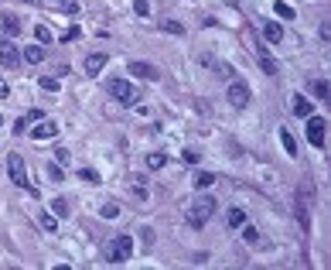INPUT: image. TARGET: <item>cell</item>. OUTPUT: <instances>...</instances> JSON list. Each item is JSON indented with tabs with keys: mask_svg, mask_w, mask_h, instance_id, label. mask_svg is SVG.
<instances>
[{
	"mask_svg": "<svg viewBox=\"0 0 331 270\" xmlns=\"http://www.w3.org/2000/svg\"><path fill=\"white\" fill-rule=\"evenodd\" d=\"M215 199H212V195H202V199H195L191 202V212H188V219H191V226L195 229H202V226L208 223V219H212V215H215Z\"/></svg>",
	"mask_w": 331,
	"mask_h": 270,
	"instance_id": "cell-1",
	"label": "cell"
},
{
	"mask_svg": "<svg viewBox=\"0 0 331 270\" xmlns=\"http://www.w3.org/2000/svg\"><path fill=\"white\" fill-rule=\"evenodd\" d=\"M106 89H109V96H113L116 103H123V106L137 103V86L126 82V79H109V82H106Z\"/></svg>",
	"mask_w": 331,
	"mask_h": 270,
	"instance_id": "cell-2",
	"label": "cell"
},
{
	"mask_svg": "<svg viewBox=\"0 0 331 270\" xmlns=\"http://www.w3.org/2000/svg\"><path fill=\"white\" fill-rule=\"evenodd\" d=\"M130 257H133V239L130 236H116L106 250V263H126Z\"/></svg>",
	"mask_w": 331,
	"mask_h": 270,
	"instance_id": "cell-3",
	"label": "cell"
},
{
	"mask_svg": "<svg viewBox=\"0 0 331 270\" xmlns=\"http://www.w3.org/2000/svg\"><path fill=\"white\" fill-rule=\"evenodd\" d=\"M7 175L17 188H27V164H24L21 154H7Z\"/></svg>",
	"mask_w": 331,
	"mask_h": 270,
	"instance_id": "cell-4",
	"label": "cell"
},
{
	"mask_svg": "<svg viewBox=\"0 0 331 270\" xmlns=\"http://www.w3.org/2000/svg\"><path fill=\"white\" fill-rule=\"evenodd\" d=\"M130 76L133 79H144V82H157L160 79V68L157 65H150V62H130Z\"/></svg>",
	"mask_w": 331,
	"mask_h": 270,
	"instance_id": "cell-5",
	"label": "cell"
},
{
	"mask_svg": "<svg viewBox=\"0 0 331 270\" xmlns=\"http://www.w3.org/2000/svg\"><path fill=\"white\" fill-rule=\"evenodd\" d=\"M229 103H232V106H236V110H246V106H250V86H246V82H229Z\"/></svg>",
	"mask_w": 331,
	"mask_h": 270,
	"instance_id": "cell-6",
	"label": "cell"
},
{
	"mask_svg": "<svg viewBox=\"0 0 331 270\" xmlns=\"http://www.w3.org/2000/svg\"><path fill=\"white\" fill-rule=\"evenodd\" d=\"M0 65L4 68H17L21 65V52H17L7 38H0Z\"/></svg>",
	"mask_w": 331,
	"mask_h": 270,
	"instance_id": "cell-7",
	"label": "cell"
},
{
	"mask_svg": "<svg viewBox=\"0 0 331 270\" xmlns=\"http://www.w3.org/2000/svg\"><path fill=\"white\" fill-rule=\"evenodd\" d=\"M308 140L314 147H324V120H321V116H314V113L308 116Z\"/></svg>",
	"mask_w": 331,
	"mask_h": 270,
	"instance_id": "cell-8",
	"label": "cell"
},
{
	"mask_svg": "<svg viewBox=\"0 0 331 270\" xmlns=\"http://www.w3.org/2000/svg\"><path fill=\"white\" fill-rule=\"evenodd\" d=\"M48 137H58V124L55 120H38L35 127H31V140H48Z\"/></svg>",
	"mask_w": 331,
	"mask_h": 270,
	"instance_id": "cell-9",
	"label": "cell"
},
{
	"mask_svg": "<svg viewBox=\"0 0 331 270\" xmlns=\"http://www.w3.org/2000/svg\"><path fill=\"white\" fill-rule=\"evenodd\" d=\"M106 62H109V55H103V52H92V55H86L82 68H86V76H99V72L106 68Z\"/></svg>",
	"mask_w": 331,
	"mask_h": 270,
	"instance_id": "cell-10",
	"label": "cell"
},
{
	"mask_svg": "<svg viewBox=\"0 0 331 270\" xmlns=\"http://www.w3.org/2000/svg\"><path fill=\"white\" fill-rule=\"evenodd\" d=\"M0 24H4V34H7V38L21 34V17H17L14 11H4V14H0Z\"/></svg>",
	"mask_w": 331,
	"mask_h": 270,
	"instance_id": "cell-11",
	"label": "cell"
},
{
	"mask_svg": "<svg viewBox=\"0 0 331 270\" xmlns=\"http://www.w3.org/2000/svg\"><path fill=\"white\" fill-rule=\"evenodd\" d=\"M21 62H27V65H41V62H45V48L41 45H27L21 52Z\"/></svg>",
	"mask_w": 331,
	"mask_h": 270,
	"instance_id": "cell-12",
	"label": "cell"
},
{
	"mask_svg": "<svg viewBox=\"0 0 331 270\" xmlns=\"http://www.w3.org/2000/svg\"><path fill=\"white\" fill-rule=\"evenodd\" d=\"M256 58H260V68L266 72V76H277V62L266 55V48H263V45H256Z\"/></svg>",
	"mask_w": 331,
	"mask_h": 270,
	"instance_id": "cell-13",
	"label": "cell"
},
{
	"mask_svg": "<svg viewBox=\"0 0 331 270\" xmlns=\"http://www.w3.org/2000/svg\"><path fill=\"white\" fill-rule=\"evenodd\" d=\"M260 34H263V41H270V45H277V41L284 38V28L270 21V24H263V31H260Z\"/></svg>",
	"mask_w": 331,
	"mask_h": 270,
	"instance_id": "cell-14",
	"label": "cell"
},
{
	"mask_svg": "<svg viewBox=\"0 0 331 270\" xmlns=\"http://www.w3.org/2000/svg\"><path fill=\"white\" fill-rule=\"evenodd\" d=\"M290 106H294V116H304V120H308V116H311V110H314V106H311V103L304 100L300 92H297L294 100H290Z\"/></svg>",
	"mask_w": 331,
	"mask_h": 270,
	"instance_id": "cell-15",
	"label": "cell"
},
{
	"mask_svg": "<svg viewBox=\"0 0 331 270\" xmlns=\"http://www.w3.org/2000/svg\"><path fill=\"white\" fill-rule=\"evenodd\" d=\"M144 164H147L150 171H160L164 164H168V154H160V151H150L147 158H144Z\"/></svg>",
	"mask_w": 331,
	"mask_h": 270,
	"instance_id": "cell-16",
	"label": "cell"
},
{
	"mask_svg": "<svg viewBox=\"0 0 331 270\" xmlns=\"http://www.w3.org/2000/svg\"><path fill=\"white\" fill-rule=\"evenodd\" d=\"M311 92H314L321 103H328V100H331V86H328L324 79H314V82H311Z\"/></svg>",
	"mask_w": 331,
	"mask_h": 270,
	"instance_id": "cell-17",
	"label": "cell"
},
{
	"mask_svg": "<svg viewBox=\"0 0 331 270\" xmlns=\"http://www.w3.org/2000/svg\"><path fill=\"white\" fill-rule=\"evenodd\" d=\"M280 144H284V151L287 154H290V158H297V140H294V134H290V130H280Z\"/></svg>",
	"mask_w": 331,
	"mask_h": 270,
	"instance_id": "cell-18",
	"label": "cell"
},
{
	"mask_svg": "<svg viewBox=\"0 0 331 270\" xmlns=\"http://www.w3.org/2000/svg\"><path fill=\"white\" fill-rule=\"evenodd\" d=\"M35 38L41 41V45H51V41H55V34H51L48 24H35Z\"/></svg>",
	"mask_w": 331,
	"mask_h": 270,
	"instance_id": "cell-19",
	"label": "cell"
},
{
	"mask_svg": "<svg viewBox=\"0 0 331 270\" xmlns=\"http://www.w3.org/2000/svg\"><path fill=\"white\" fill-rule=\"evenodd\" d=\"M38 226H41L45 233H55V229H58V219H51V212H41V215H38Z\"/></svg>",
	"mask_w": 331,
	"mask_h": 270,
	"instance_id": "cell-20",
	"label": "cell"
},
{
	"mask_svg": "<svg viewBox=\"0 0 331 270\" xmlns=\"http://www.w3.org/2000/svg\"><path fill=\"white\" fill-rule=\"evenodd\" d=\"M160 28H164L168 34H184V24L174 21V17H164V21H160Z\"/></svg>",
	"mask_w": 331,
	"mask_h": 270,
	"instance_id": "cell-21",
	"label": "cell"
},
{
	"mask_svg": "<svg viewBox=\"0 0 331 270\" xmlns=\"http://www.w3.org/2000/svg\"><path fill=\"white\" fill-rule=\"evenodd\" d=\"M229 226H232V229H239L242 223H246V212H242V209H229V219H226Z\"/></svg>",
	"mask_w": 331,
	"mask_h": 270,
	"instance_id": "cell-22",
	"label": "cell"
},
{
	"mask_svg": "<svg viewBox=\"0 0 331 270\" xmlns=\"http://www.w3.org/2000/svg\"><path fill=\"white\" fill-rule=\"evenodd\" d=\"M273 11L280 14L284 21H294V7H290V4H284V0H277V4H273Z\"/></svg>",
	"mask_w": 331,
	"mask_h": 270,
	"instance_id": "cell-23",
	"label": "cell"
},
{
	"mask_svg": "<svg viewBox=\"0 0 331 270\" xmlns=\"http://www.w3.org/2000/svg\"><path fill=\"white\" fill-rule=\"evenodd\" d=\"M55 7L65 14H79V0H55Z\"/></svg>",
	"mask_w": 331,
	"mask_h": 270,
	"instance_id": "cell-24",
	"label": "cell"
},
{
	"mask_svg": "<svg viewBox=\"0 0 331 270\" xmlns=\"http://www.w3.org/2000/svg\"><path fill=\"white\" fill-rule=\"evenodd\" d=\"M239 229H242V239H246V243H260V233H256V226H246V223H242Z\"/></svg>",
	"mask_w": 331,
	"mask_h": 270,
	"instance_id": "cell-25",
	"label": "cell"
},
{
	"mask_svg": "<svg viewBox=\"0 0 331 270\" xmlns=\"http://www.w3.org/2000/svg\"><path fill=\"white\" fill-rule=\"evenodd\" d=\"M38 82H41V89H45V92H58V86H62L58 76H45V79H38Z\"/></svg>",
	"mask_w": 331,
	"mask_h": 270,
	"instance_id": "cell-26",
	"label": "cell"
},
{
	"mask_svg": "<svg viewBox=\"0 0 331 270\" xmlns=\"http://www.w3.org/2000/svg\"><path fill=\"white\" fill-rule=\"evenodd\" d=\"M79 178L89 181V185H96V181H99V171H96V168H79Z\"/></svg>",
	"mask_w": 331,
	"mask_h": 270,
	"instance_id": "cell-27",
	"label": "cell"
},
{
	"mask_svg": "<svg viewBox=\"0 0 331 270\" xmlns=\"http://www.w3.org/2000/svg\"><path fill=\"white\" fill-rule=\"evenodd\" d=\"M51 212H55L58 219H65V215H69V202H65V199H55V205H51Z\"/></svg>",
	"mask_w": 331,
	"mask_h": 270,
	"instance_id": "cell-28",
	"label": "cell"
},
{
	"mask_svg": "<svg viewBox=\"0 0 331 270\" xmlns=\"http://www.w3.org/2000/svg\"><path fill=\"white\" fill-rule=\"evenodd\" d=\"M195 185H198V188H212V185H215V175H208V171H202Z\"/></svg>",
	"mask_w": 331,
	"mask_h": 270,
	"instance_id": "cell-29",
	"label": "cell"
},
{
	"mask_svg": "<svg viewBox=\"0 0 331 270\" xmlns=\"http://www.w3.org/2000/svg\"><path fill=\"white\" fill-rule=\"evenodd\" d=\"M116 215H120V205H116V202H106L103 205V219H116Z\"/></svg>",
	"mask_w": 331,
	"mask_h": 270,
	"instance_id": "cell-30",
	"label": "cell"
},
{
	"mask_svg": "<svg viewBox=\"0 0 331 270\" xmlns=\"http://www.w3.org/2000/svg\"><path fill=\"white\" fill-rule=\"evenodd\" d=\"M79 34H82V28H69V31L62 34L58 41H62V45H69V41H75V38H79Z\"/></svg>",
	"mask_w": 331,
	"mask_h": 270,
	"instance_id": "cell-31",
	"label": "cell"
},
{
	"mask_svg": "<svg viewBox=\"0 0 331 270\" xmlns=\"http://www.w3.org/2000/svg\"><path fill=\"white\" fill-rule=\"evenodd\" d=\"M133 195H137V199H147V181H144V178L133 181Z\"/></svg>",
	"mask_w": 331,
	"mask_h": 270,
	"instance_id": "cell-32",
	"label": "cell"
},
{
	"mask_svg": "<svg viewBox=\"0 0 331 270\" xmlns=\"http://www.w3.org/2000/svg\"><path fill=\"white\" fill-rule=\"evenodd\" d=\"M133 11H137V17H147V14H150V4H147V0H133Z\"/></svg>",
	"mask_w": 331,
	"mask_h": 270,
	"instance_id": "cell-33",
	"label": "cell"
},
{
	"mask_svg": "<svg viewBox=\"0 0 331 270\" xmlns=\"http://www.w3.org/2000/svg\"><path fill=\"white\" fill-rule=\"evenodd\" d=\"M181 158H184V164H198V151H191V147H188V151H181Z\"/></svg>",
	"mask_w": 331,
	"mask_h": 270,
	"instance_id": "cell-34",
	"label": "cell"
},
{
	"mask_svg": "<svg viewBox=\"0 0 331 270\" xmlns=\"http://www.w3.org/2000/svg\"><path fill=\"white\" fill-rule=\"evenodd\" d=\"M27 124H31V120H27V116H21V120L14 124V134H17V137H21V134H27Z\"/></svg>",
	"mask_w": 331,
	"mask_h": 270,
	"instance_id": "cell-35",
	"label": "cell"
},
{
	"mask_svg": "<svg viewBox=\"0 0 331 270\" xmlns=\"http://www.w3.org/2000/svg\"><path fill=\"white\" fill-rule=\"evenodd\" d=\"M48 178H51V181H62V178H65V171H62V168H48Z\"/></svg>",
	"mask_w": 331,
	"mask_h": 270,
	"instance_id": "cell-36",
	"label": "cell"
},
{
	"mask_svg": "<svg viewBox=\"0 0 331 270\" xmlns=\"http://www.w3.org/2000/svg\"><path fill=\"white\" fill-rule=\"evenodd\" d=\"M318 34H321V38H324V41H328V38H331V24L324 21V24H321V31H318Z\"/></svg>",
	"mask_w": 331,
	"mask_h": 270,
	"instance_id": "cell-37",
	"label": "cell"
},
{
	"mask_svg": "<svg viewBox=\"0 0 331 270\" xmlns=\"http://www.w3.org/2000/svg\"><path fill=\"white\" fill-rule=\"evenodd\" d=\"M7 96H11V86H7V82L0 79V100H7Z\"/></svg>",
	"mask_w": 331,
	"mask_h": 270,
	"instance_id": "cell-38",
	"label": "cell"
},
{
	"mask_svg": "<svg viewBox=\"0 0 331 270\" xmlns=\"http://www.w3.org/2000/svg\"><path fill=\"white\" fill-rule=\"evenodd\" d=\"M24 4H41V0H24Z\"/></svg>",
	"mask_w": 331,
	"mask_h": 270,
	"instance_id": "cell-39",
	"label": "cell"
},
{
	"mask_svg": "<svg viewBox=\"0 0 331 270\" xmlns=\"http://www.w3.org/2000/svg\"><path fill=\"white\" fill-rule=\"evenodd\" d=\"M0 127H4V116H0Z\"/></svg>",
	"mask_w": 331,
	"mask_h": 270,
	"instance_id": "cell-40",
	"label": "cell"
}]
</instances>
